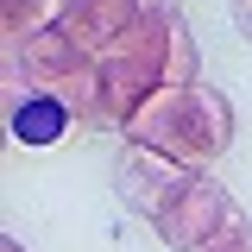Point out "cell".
Wrapping results in <instances>:
<instances>
[{
    "mask_svg": "<svg viewBox=\"0 0 252 252\" xmlns=\"http://www.w3.org/2000/svg\"><path fill=\"white\" fill-rule=\"evenodd\" d=\"M126 139L177 158V164L195 170V177H208V170H220L227 152H233V107H227V94L208 89V82L158 89L152 101L126 120Z\"/></svg>",
    "mask_w": 252,
    "mask_h": 252,
    "instance_id": "6da1fadb",
    "label": "cell"
},
{
    "mask_svg": "<svg viewBox=\"0 0 252 252\" xmlns=\"http://www.w3.org/2000/svg\"><path fill=\"white\" fill-rule=\"evenodd\" d=\"M189 183H195V170H183L177 158L152 152V145H132V139H126L120 158H114V189H120V202L132 215H145L152 227L164 220V208H170L177 195H189Z\"/></svg>",
    "mask_w": 252,
    "mask_h": 252,
    "instance_id": "5b68a950",
    "label": "cell"
},
{
    "mask_svg": "<svg viewBox=\"0 0 252 252\" xmlns=\"http://www.w3.org/2000/svg\"><path fill=\"white\" fill-rule=\"evenodd\" d=\"M63 126H69V107L51 101V94H13V139L19 145H57Z\"/></svg>",
    "mask_w": 252,
    "mask_h": 252,
    "instance_id": "52a82bcc",
    "label": "cell"
},
{
    "mask_svg": "<svg viewBox=\"0 0 252 252\" xmlns=\"http://www.w3.org/2000/svg\"><path fill=\"white\" fill-rule=\"evenodd\" d=\"M189 82H195V38H189V26H177L170 63H164V89H189Z\"/></svg>",
    "mask_w": 252,
    "mask_h": 252,
    "instance_id": "9c48e42d",
    "label": "cell"
},
{
    "mask_svg": "<svg viewBox=\"0 0 252 252\" xmlns=\"http://www.w3.org/2000/svg\"><path fill=\"white\" fill-rule=\"evenodd\" d=\"M240 233H246V215L215 177H195L189 195H177L164 208V220H158V240L177 252H227Z\"/></svg>",
    "mask_w": 252,
    "mask_h": 252,
    "instance_id": "277c9868",
    "label": "cell"
},
{
    "mask_svg": "<svg viewBox=\"0 0 252 252\" xmlns=\"http://www.w3.org/2000/svg\"><path fill=\"white\" fill-rule=\"evenodd\" d=\"M63 13H69V0H0L6 51H19V44H32V38L57 32V26H63Z\"/></svg>",
    "mask_w": 252,
    "mask_h": 252,
    "instance_id": "ba28073f",
    "label": "cell"
},
{
    "mask_svg": "<svg viewBox=\"0 0 252 252\" xmlns=\"http://www.w3.org/2000/svg\"><path fill=\"white\" fill-rule=\"evenodd\" d=\"M233 26H240V38L252 44V0H233Z\"/></svg>",
    "mask_w": 252,
    "mask_h": 252,
    "instance_id": "30bf717a",
    "label": "cell"
},
{
    "mask_svg": "<svg viewBox=\"0 0 252 252\" xmlns=\"http://www.w3.org/2000/svg\"><path fill=\"white\" fill-rule=\"evenodd\" d=\"M227 252H252V227H246V233H240V240H233Z\"/></svg>",
    "mask_w": 252,
    "mask_h": 252,
    "instance_id": "8fae6325",
    "label": "cell"
},
{
    "mask_svg": "<svg viewBox=\"0 0 252 252\" xmlns=\"http://www.w3.org/2000/svg\"><path fill=\"white\" fill-rule=\"evenodd\" d=\"M139 13H145V0H69V13H63L57 32L82 57H101L107 44H120L126 32L139 26Z\"/></svg>",
    "mask_w": 252,
    "mask_h": 252,
    "instance_id": "8992f818",
    "label": "cell"
},
{
    "mask_svg": "<svg viewBox=\"0 0 252 252\" xmlns=\"http://www.w3.org/2000/svg\"><path fill=\"white\" fill-rule=\"evenodd\" d=\"M183 26V0H145L139 26L126 32L120 44L101 51V126H120L164 89V63H170V38Z\"/></svg>",
    "mask_w": 252,
    "mask_h": 252,
    "instance_id": "7a4b0ae2",
    "label": "cell"
},
{
    "mask_svg": "<svg viewBox=\"0 0 252 252\" xmlns=\"http://www.w3.org/2000/svg\"><path fill=\"white\" fill-rule=\"evenodd\" d=\"M6 76H13V94L32 89V94H51L69 107V120L82 126H101V63L82 57L63 32H44L19 51H6Z\"/></svg>",
    "mask_w": 252,
    "mask_h": 252,
    "instance_id": "3957f363",
    "label": "cell"
},
{
    "mask_svg": "<svg viewBox=\"0 0 252 252\" xmlns=\"http://www.w3.org/2000/svg\"><path fill=\"white\" fill-rule=\"evenodd\" d=\"M0 252H26V246H19V240H0Z\"/></svg>",
    "mask_w": 252,
    "mask_h": 252,
    "instance_id": "7c38bea8",
    "label": "cell"
}]
</instances>
